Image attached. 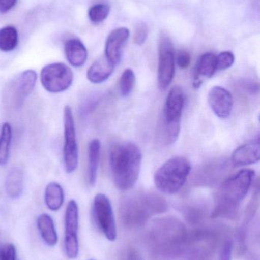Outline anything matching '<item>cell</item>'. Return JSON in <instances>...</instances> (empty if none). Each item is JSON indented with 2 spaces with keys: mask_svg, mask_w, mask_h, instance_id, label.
Listing matches in <instances>:
<instances>
[{
  "mask_svg": "<svg viewBox=\"0 0 260 260\" xmlns=\"http://www.w3.org/2000/svg\"><path fill=\"white\" fill-rule=\"evenodd\" d=\"M148 241L151 260H192L189 232L184 223L175 217L153 221Z\"/></svg>",
  "mask_w": 260,
  "mask_h": 260,
  "instance_id": "1",
  "label": "cell"
},
{
  "mask_svg": "<svg viewBox=\"0 0 260 260\" xmlns=\"http://www.w3.org/2000/svg\"><path fill=\"white\" fill-rule=\"evenodd\" d=\"M254 177L253 170L244 169L223 182L215 196V207L211 217L238 218L241 202L248 193Z\"/></svg>",
  "mask_w": 260,
  "mask_h": 260,
  "instance_id": "2",
  "label": "cell"
},
{
  "mask_svg": "<svg viewBox=\"0 0 260 260\" xmlns=\"http://www.w3.org/2000/svg\"><path fill=\"white\" fill-rule=\"evenodd\" d=\"M110 169L118 189L128 191L134 187L140 175L142 153L131 142L115 144L110 151Z\"/></svg>",
  "mask_w": 260,
  "mask_h": 260,
  "instance_id": "3",
  "label": "cell"
},
{
  "mask_svg": "<svg viewBox=\"0 0 260 260\" xmlns=\"http://www.w3.org/2000/svg\"><path fill=\"white\" fill-rule=\"evenodd\" d=\"M167 209L166 200L159 194L136 192L122 198L119 214L125 227L136 229L146 224L154 215L164 213Z\"/></svg>",
  "mask_w": 260,
  "mask_h": 260,
  "instance_id": "4",
  "label": "cell"
},
{
  "mask_svg": "<svg viewBox=\"0 0 260 260\" xmlns=\"http://www.w3.org/2000/svg\"><path fill=\"white\" fill-rule=\"evenodd\" d=\"M191 170L190 161L183 156L169 159L154 174L156 187L167 195L177 193L186 183Z\"/></svg>",
  "mask_w": 260,
  "mask_h": 260,
  "instance_id": "5",
  "label": "cell"
},
{
  "mask_svg": "<svg viewBox=\"0 0 260 260\" xmlns=\"http://www.w3.org/2000/svg\"><path fill=\"white\" fill-rule=\"evenodd\" d=\"M38 74L33 70L23 71L6 83L3 91L5 105L18 109L24 105L26 99L32 94L36 85Z\"/></svg>",
  "mask_w": 260,
  "mask_h": 260,
  "instance_id": "6",
  "label": "cell"
},
{
  "mask_svg": "<svg viewBox=\"0 0 260 260\" xmlns=\"http://www.w3.org/2000/svg\"><path fill=\"white\" fill-rule=\"evenodd\" d=\"M74 79L73 71L64 62H53L43 67L40 80L43 88L52 94L64 92L71 87Z\"/></svg>",
  "mask_w": 260,
  "mask_h": 260,
  "instance_id": "7",
  "label": "cell"
},
{
  "mask_svg": "<svg viewBox=\"0 0 260 260\" xmlns=\"http://www.w3.org/2000/svg\"><path fill=\"white\" fill-rule=\"evenodd\" d=\"M64 168L67 174L76 171L79 164V147L76 139V128L73 111L70 106H66L64 111Z\"/></svg>",
  "mask_w": 260,
  "mask_h": 260,
  "instance_id": "8",
  "label": "cell"
},
{
  "mask_svg": "<svg viewBox=\"0 0 260 260\" xmlns=\"http://www.w3.org/2000/svg\"><path fill=\"white\" fill-rule=\"evenodd\" d=\"M93 218L96 225L107 240L113 242L117 238V228L109 199L105 194L98 193L93 204Z\"/></svg>",
  "mask_w": 260,
  "mask_h": 260,
  "instance_id": "9",
  "label": "cell"
},
{
  "mask_svg": "<svg viewBox=\"0 0 260 260\" xmlns=\"http://www.w3.org/2000/svg\"><path fill=\"white\" fill-rule=\"evenodd\" d=\"M158 56V86L161 91H165L175 76V49L167 35L160 37Z\"/></svg>",
  "mask_w": 260,
  "mask_h": 260,
  "instance_id": "10",
  "label": "cell"
},
{
  "mask_svg": "<svg viewBox=\"0 0 260 260\" xmlns=\"http://www.w3.org/2000/svg\"><path fill=\"white\" fill-rule=\"evenodd\" d=\"M64 228V250L66 255L69 259H76L79 252L78 238L79 207L75 200H70L66 208Z\"/></svg>",
  "mask_w": 260,
  "mask_h": 260,
  "instance_id": "11",
  "label": "cell"
},
{
  "mask_svg": "<svg viewBox=\"0 0 260 260\" xmlns=\"http://www.w3.org/2000/svg\"><path fill=\"white\" fill-rule=\"evenodd\" d=\"M184 104L185 95L183 89L179 86L174 87L166 98L160 123L166 126H180Z\"/></svg>",
  "mask_w": 260,
  "mask_h": 260,
  "instance_id": "12",
  "label": "cell"
},
{
  "mask_svg": "<svg viewBox=\"0 0 260 260\" xmlns=\"http://www.w3.org/2000/svg\"><path fill=\"white\" fill-rule=\"evenodd\" d=\"M208 101L214 114L220 119L230 117L233 109V98L226 88L215 86L211 88L208 95Z\"/></svg>",
  "mask_w": 260,
  "mask_h": 260,
  "instance_id": "13",
  "label": "cell"
},
{
  "mask_svg": "<svg viewBox=\"0 0 260 260\" xmlns=\"http://www.w3.org/2000/svg\"><path fill=\"white\" fill-rule=\"evenodd\" d=\"M129 36V30L125 27H118L108 35L105 42V56L113 65L120 62L124 46Z\"/></svg>",
  "mask_w": 260,
  "mask_h": 260,
  "instance_id": "14",
  "label": "cell"
},
{
  "mask_svg": "<svg viewBox=\"0 0 260 260\" xmlns=\"http://www.w3.org/2000/svg\"><path fill=\"white\" fill-rule=\"evenodd\" d=\"M260 157L259 139L244 144L235 150L232 162L235 166H247L257 163Z\"/></svg>",
  "mask_w": 260,
  "mask_h": 260,
  "instance_id": "15",
  "label": "cell"
},
{
  "mask_svg": "<svg viewBox=\"0 0 260 260\" xmlns=\"http://www.w3.org/2000/svg\"><path fill=\"white\" fill-rule=\"evenodd\" d=\"M259 208V194L258 192L254 194L250 203L246 209L245 216L244 222L241 227L238 229L237 232V247L238 253H244L247 250V234H248L249 227L252 220L254 218L256 212Z\"/></svg>",
  "mask_w": 260,
  "mask_h": 260,
  "instance_id": "16",
  "label": "cell"
},
{
  "mask_svg": "<svg viewBox=\"0 0 260 260\" xmlns=\"http://www.w3.org/2000/svg\"><path fill=\"white\" fill-rule=\"evenodd\" d=\"M216 71V56L212 53H206L201 55L195 67L193 79L194 88H200L205 79L212 78Z\"/></svg>",
  "mask_w": 260,
  "mask_h": 260,
  "instance_id": "17",
  "label": "cell"
},
{
  "mask_svg": "<svg viewBox=\"0 0 260 260\" xmlns=\"http://www.w3.org/2000/svg\"><path fill=\"white\" fill-rule=\"evenodd\" d=\"M64 53L69 63L74 67H82L88 58L86 47L79 38L67 40L64 44Z\"/></svg>",
  "mask_w": 260,
  "mask_h": 260,
  "instance_id": "18",
  "label": "cell"
},
{
  "mask_svg": "<svg viewBox=\"0 0 260 260\" xmlns=\"http://www.w3.org/2000/svg\"><path fill=\"white\" fill-rule=\"evenodd\" d=\"M24 170L19 165L12 167L6 176V192L12 200H17L22 196L24 191Z\"/></svg>",
  "mask_w": 260,
  "mask_h": 260,
  "instance_id": "19",
  "label": "cell"
},
{
  "mask_svg": "<svg viewBox=\"0 0 260 260\" xmlns=\"http://www.w3.org/2000/svg\"><path fill=\"white\" fill-rule=\"evenodd\" d=\"M115 66L107 59L105 56L95 61L89 68L86 73L87 79L93 84L105 82L114 72Z\"/></svg>",
  "mask_w": 260,
  "mask_h": 260,
  "instance_id": "20",
  "label": "cell"
},
{
  "mask_svg": "<svg viewBox=\"0 0 260 260\" xmlns=\"http://www.w3.org/2000/svg\"><path fill=\"white\" fill-rule=\"evenodd\" d=\"M37 227L43 241L49 247H54L58 242V235L53 218L48 214H41L37 218Z\"/></svg>",
  "mask_w": 260,
  "mask_h": 260,
  "instance_id": "21",
  "label": "cell"
},
{
  "mask_svg": "<svg viewBox=\"0 0 260 260\" xmlns=\"http://www.w3.org/2000/svg\"><path fill=\"white\" fill-rule=\"evenodd\" d=\"M101 142L99 139L90 141L88 146V166L87 178L90 186H95L97 180L98 170L101 155Z\"/></svg>",
  "mask_w": 260,
  "mask_h": 260,
  "instance_id": "22",
  "label": "cell"
},
{
  "mask_svg": "<svg viewBox=\"0 0 260 260\" xmlns=\"http://www.w3.org/2000/svg\"><path fill=\"white\" fill-rule=\"evenodd\" d=\"M226 167L227 166L223 161L214 162L209 164L207 166L203 167V169L197 174V183L203 185L212 184L224 174Z\"/></svg>",
  "mask_w": 260,
  "mask_h": 260,
  "instance_id": "23",
  "label": "cell"
},
{
  "mask_svg": "<svg viewBox=\"0 0 260 260\" xmlns=\"http://www.w3.org/2000/svg\"><path fill=\"white\" fill-rule=\"evenodd\" d=\"M44 202L50 210L56 212L62 207L64 202V192L57 182H50L44 190Z\"/></svg>",
  "mask_w": 260,
  "mask_h": 260,
  "instance_id": "24",
  "label": "cell"
},
{
  "mask_svg": "<svg viewBox=\"0 0 260 260\" xmlns=\"http://www.w3.org/2000/svg\"><path fill=\"white\" fill-rule=\"evenodd\" d=\"M18 30L14 26L8 25L0 28V51H13L18 45Z\"/></svg>",
  "mask_w": 260,
  "mask_h": 260,
  "instance_id": "25",
  "label": "cell"
},
{
  "mask_svg": "<svg viewBox=\"0 0 260 260\" xmlns=\"http://www.w3.org/2000/svg\"><path fill=\"white\" fill-rule=\"evenodd\" d=\"M12 139V129L10 123L6 122L0 133V165H6L10 155V146Z\"/></svg>",
  "mask_w": 260,
  "mask_h": 260,
  "instance_id": "26",
  "label": "cell"
},
{
  "mask_svg": "<svg viewBox=\"0 0 260 260\" xmlns=\"http://www.w3.org/2000/svg\"><path fill=\"white\" fill-rule=\"evenodd\" d=\"M136 76L131 69H126L121 76L119 82V91L122 97L131 94L135 85Z\"/></svg>",
  "mask_w": 260,
  "mask_h": 260,
  "instance_id": "27",
  "label": "cell"
},
{
  "mask_svg": "<svg viewBox=\"0 0 260 260\" xmlns=\"http://www.w3.org/2000/svg\"><path fill=\"white\" fill-rule=\"evenodd\" d=\"M110 13V7L108 5L99 3L91 6L88 11V16L91 22L99 24L108 18Z\"/></svg>",
  "mask_w": 260,
  "mask_h": 260,
  "instance_id": "28",
  "label": "cell"
},
{
  "mask_svg": "<svg viewBox=\"0 0 260 260\" xmlns=\"http://www.w3.org/2000/svg\"><path fill=\"white\" fill-rule=\"evenodd\" d=\"M217 70H225L233 66L235 55L230 51L221 52L216 56Z\"/></svg>",
  "mask_w": 260,
  "mask_h": 260,
  "instance_id": "29",
  "label": "cell"
},
{
  "mask_svg": "<svg viewBox=\"0 0 260 260\" xmlns=\"http://www.w3.org/2000/svg\"><path fill=\"white\" fill-rule=\"evenodd\" d=\"M149 35V27L145 22L137 23L134 30V41L137 45L141 46L145 44Z\"/></svg>",
  "mask_w": 260,
  "mask_h": 260,
  "instance_id": "30",
  "label": "cell"
},
{
  "mask_svg": "<svg viewBox=\"0 0 260 260\" xmlns=\"http://www.w3.org/2000/svg\"><path fill=\"white\" fill-rule=\"evenodd\" d=\"M17 251L13 244H4L0 248V260H16Z\"/></svg>",
  "mask_w": 260,
  "mask_h": 260,
  "instance_id": "31",
  "label": "cell"
},
{
  "mask_svg": "<svg viewBox=\"0 0 260 260\" xmlns=\"http://www.w3.org/2000/svg\"><path fill=\"white\" fill-rule=\"evenodd\" d=\"M234 250V241L227 239L223 243L220 251L219 260H232Z\"/></svg>",
  "mask_w": 260,
  "mask_h": 260,
  "instance_id": "32",
  "label": "cell"
},
{
  "mask_svg": "<svg viewBox=\"0 0 260 260\" xmlns=\"http://www.w3.org/2000/svg\"><path fill=\"white\" fill-rule=\"evenodd\" d=\"M177 62L181 69H186L191 63V56L188 52L181 51L177 56Z\"/></svg>",
  "mask_w": 260,
  "mask_h": 260,
  "instance_id": "33",
  "label": "cell"
},
{
  "mask_svg": "<svg viewBox=\"0 0 260 260\" xmlns=\"http://www.w3.org/2000/svg\"><path fill=\"white\" fill-rule=\"evenodd\" d=\"M17 0H0V13L6 14L13 9Z\"/></svg>",
  "mask_w": 260,
  "mask_h": 260,
  "instance_id": "34",
  "label": "cell"
},
{
  "mask_svg": "<svg viewBox=\"0 0 260 260\" xmlns=\"http://www.w3.org/2000/svg\"><path fill=\"white\" fill-rule=\"evenodd\" d=\"M127 260H143L140 255L137 253V250L131 249L128 251Z\"/></svg>",
  "mask_w": 260,
  "mask_h": 260,
  "instance_id": "35",
  "label": "cell"
},
{
  "mask_svg": "<svg viewBox=\"0 0 260 260\" xmlns=\"http://www.w3.org/2000/svg\"><path fill=\"white\" fill-rule=\"evenodd\" d=\"M90 260H94V259H90Z\"/></svg>",
  "mask_w": 260,
  "mask_h": 260,
  "instance_id": "36",
  "label": "cell"
}]
</instances>
